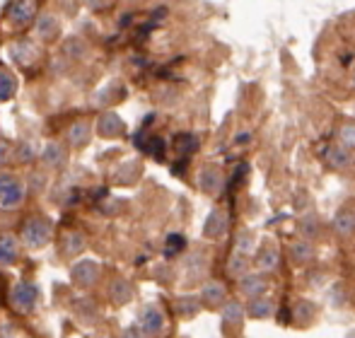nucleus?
Masks as SVG:
<instances>
[{"label":"nucleus","mask_w":355,"mask_h":338,"mask_svg":"<svg viewBox=\"0 0 355 338\" xmlns=\"http://www.w3.org/2000/svg\"><path fill=\"white\" fill-rule=\"evenodd\" d=\"M254 266L259 268L261 273H271V271H278L281 266V251L273 242H263L257 251H254Z\"/></svg>","instance_id":"nucleus-1"},{"label":"nucleus","mask_w":355,"mask_h":338,"mask_svg":"<svg viewBox=\"0 0 355 338\" xmlns=\"http://www.w3.org/2000/svg\"><path fill=\"white\" fill-rule=\"evenodd\" d=\"M288 256H290V263H293V266L304 268V266H309V263H314V258H317V249H314L312 240L300 237V240L290 242Z\"/></svg>","instance_id":"nucleus-2"},{"label":"nucleus","mask_w":355,"mask_h":338,"mask_svg":"<svg viewBox=\"0 0 355 338\" xmlns=\"http://www.w3.org/2000/svg\"><path fill=\"white\" fill-rule=\"evenodd\" d=\"M268 287H271V283H268L266 273H247V276L239 278V292H242L244 297H249V300H254V297H261L268 292Z\"/></svg>","instance_id":"nucleus-3"},{"label":"nucleus","mask_w":355,"mask_h":338,"mask_svg":"<svg viewBox=\"0 0 355 338\" xmlns=\"http://www.w3.org/2000/svg\"><path fill=\"white\" fill-rule=\"evenodd\" d=\"M324 162H327L331 169H348L353 165V152L351 150H346L343 145H327L324 148Z\"/></svg>","instance_id":"nucleus-4"},{"label":"nucleus","mask_w":355,"mask_h":338,"mask_svg":"<svg viewBox=\"0 0 355 338\" xmlns=\"http://www.w3.org/2000/svg\"><path fill=\"white\" fill-rule=\"evenodd\" d=\"M273 312H276V305H273V300L268 295H261V297H254V300H249L247 305V317L249 319H271Z\"/></svg>","instance_id":"nucleus-5"},{"label":"nucleus","mask_w":355,"mask_h":338,"mask_svg":"<svg viewBox=\"0 0 355 338\" xmlns=\"http://www.w3.org/2000/svg\"><path fill=\"white\" fill-rule=\"evenodd\" d=\"M331 225L341 237H351L355 232V208H351V206L338 208L336 215H334V220H331Z\"/></svg>","instance_id":"nucleus-6"},{"label":"nucleus","mask_w":355,"mask_h":338,"mask_svg":"<svg viewBox=\"0 0 355 338\" xmlns=\"http://www.w3.org/2000/svg\"><path fill=\"white\" fill-rule=\"evenodd\" d=\"M317 319V305L312 300H304L300 297L297 302L293 305V321H297L300 326H307Z\"/></svg>","instance_id":"nucleus-7"},{"label":"nucleus","mask_w":355,"mask_h":338,"mask_svg":"<svg viewBox=\"0 0 355 338\" xmlns=\"http://www.w3.org/2000/svg\"><path fill=\"white\" fill-rule=\"evenodd\" d=\"M203 300L208 307H220L227 300V290H225L223 283H208L206 290H203Z\"/></svg>","instance_id":"nucleus-8"},{"label":"nucleus","mask_w":355,"mask_h":338,"mask_svg":"<svg viewBox=\"0 0 355 338\" xmlns=\"http://www.w3.org/2000/svg\"><path fill=\"white\" fill-rule=\"evenodd\" d=\"M300 232H302L304 240H317L319 235H322V222H319V217L314 215V213H309V215H304L302 220H300Z\"/></svg>","instance_id":"nucleus-9"},{"label":"nucleus","mask_w":355,"mask_h":338,"mask_svg":"<svg viewBox=\"0 0 355 338\" xmlns=\"http://www.w3.org/2000/svg\"><path fill=\"white\" fill-rule=\"evenodd\" d=\"M201 181H203L201 186L206 188L208 193H218L220 188H223V174H220L215 167H208V169H203Z\"/></svg>","instance_id":"nucleus-10"},{"label":"nucleus","mask_w":355,"mask_h":338,"mask_svg":"<svg viewBox=\"0 0 355 338\" xmlns=\"http://www.w3.org/2000/svg\"><path fill=\"white\" fill-rule=\"evenodd\" d=\"M208 222L211 225L206 227V235L208 237H223L225 230H227V217H225V213L215 211L211 217H208Z\"/></svg>","instance_id":"nucleus-11"},{"label":"nucleus","mask_w":355,"mask_h":338,"mask_svg":"<svg viewBox=\"0 0 355 338\" xmlns=\"http://www.w3.org/2000/svg\"><path fill=\"white\" fill-rule=\"evenodd\" d=\"M227 273L232 278H242V276H247L249 273V261L244 258V254H234L232 258H230V266H227Z\"/></svg>","instance_id":"nucleus-12"},{"label":"nucleus","mask_w":355,"mask_h":338,"mask_svg":"<svg viewBox=\"0 0 355 338\" xmlns=\"http://www.w3.org/2000/svg\"><path fill=\"white\" fill-rule=\"evenodd\" d=\"M237 251L239 254H252L257 251V235L252 230H242L237 235Z\"/></svg>","instance_id":"nucleus-13"},{"label":"nucleus","mask_w":355,"mask_h":338,"mask_svg":"<svg viewBox=\"0 0 355 338\" xmlns=\"http://www.w3.org/2000/svg\"><path fill=\"white\" fill-rule=\"evenodd\" d=\"M338 145H343L346 150H355V123H343L338 128Z\"/></svg>","instance_id":"nucleus-14"},{"label":"nucleus","mask_w":355,"mask_h":338,"mask_svg":"<svg viewBox=\"0 0 355 338\" xmlns=\"http://www.w3.org/2000/svg\"><path fill=\"white\" fill-rule=\"evenodd\" d=\"M244 307L242 305H237V302H227L225 305V321H234V324H239L242 321V317H244Z\"/></svg>","instance_id":"nucleus-15"},{"label":"nucleus","mask_w":355,"mask_h":338,"mask_svg":"<svg viewBox=\"0 0 355 338\" xmlns=\"http://www.w3.org/2000/svg\"><path fill=\"white\" fill-rule=\"evenodd\" d=\"M252 141V133H239V136H234V143H249Z\"/></svg>","instance_id":"nucleus-16"},{"label":"nucleus","mask_w":355,"mask_h":338,"mask_svg":"<svg viewBox=\"0 0 355 338\" xmlns=\"http://www.w3.org/2000/svg\"><path fill=\"white\" fill-rule=\"evenodd\" d=\"M353 87H355V73H353Z\"/></svg>","instance_id":"nucleus-17"}]
</instances>
